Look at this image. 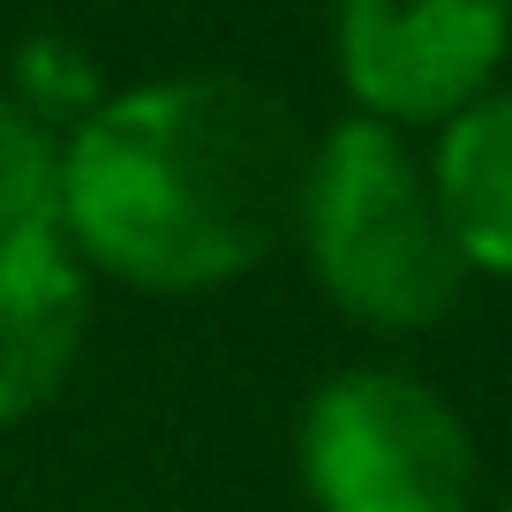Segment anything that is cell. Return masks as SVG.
<instances>
[{
  "label": "cell",
  "instance_id": "cell-3",
  "mask_svg": "<svg viewBox=\"0 0 512 512\" xmlns=\"http://www.w3.org/2000/svg\"><path fill=\"white\" fill-rule=\"evenodd\" d=\"M302 482L317 512H467V422L407 369H339L302 407Z\"/></svg>",
  "mask_w": 512,
  "mask_h": 512
},
{
  "label": "cell",
  "instance_id": "cell-6",
  "mask_svg": "<svg viewBox=\"0 0 512 512\" xmlns=\"http://www.w3.org/2000/svg\"><path fill=\"white\" fill-rule=\"evenodd\" d=\"M430 189L467 264L512 279V91H482L445 121Z\"/></svg>",
  "mask_w": 512,
  "mask_h": 512
},
{
  "label": "cell",
  "instance_id": "cell-1",
  "mask_svg": "<svg viewBox=\"0 0 512 512\" xmlns=\"http://www.w3.org/2000/svg\"><path fill=\"white\" fill-rule=\"evenodd\" d=\"M309 144L249 76H166L121 91L61 144L53 226L128 287H219L264 264L294 219Z\"/></svg>",
  "mask_w": 512,
  "mask_h": 512
},
{
  "label": "cell",
  "instance_id": "cell-7",
  "mask_svg": "<svg viewBox=\"0 0 512 512\" xmlns=\"http://www.w3.org/2000/svg\"><path fill=\"white\" fill-rule=\"evenodd\" d=\"M53 204H61V144L31 106L0 98V234L53 226Z\"/></svg>",
  "mask_w": 512,
  "mask_h": 512
},
{
  "label": "cell",
  "instance_id": "cell-5",
  "mask_svg": "<svg viewBox=\"0 0 512 512\" xmlns=\"http://www.w3.org/2000/svg\"><path fill=\"white\" fill-rule=\"evenodd\" d=\"M91 279L61 226H16L0 234V430L61 392L83 347Z\"/></svg>",
  "mask_w": 512,
  "mask_h": 512
},
{
  "label": "cell",
  "instance_id": "cell-4",
  "mask_svg": "<svg viewBox=\"0 0 512 512\" xmlns=\"http://www.w3.org/2000/svg\"><path fill=\"white\" fill-rule=\"evenodd\" d=\"M332 46L369 121H452L505 68L512 0H339Z\"/></svg>",
  "mask_w": 512,
  "mask_h": 512
},
{
  "label": "cell",
  "instance_id": "cell-2",
  "mask_svg": "<svg viewBox=\"0 0 512 512\" xmlns=\"http://www.w3.org/2000/svg\"><path fill=\"white\" fill-rule=\"evenodd\" d=\"M309 272L347 317L377 332H422L452 309L467 256L437 211L430 174L384 121H339L309 144L294 196Z\"/></svg>",
  "mask_w": 512,
  "mask_h": 512
}]
</instances>
